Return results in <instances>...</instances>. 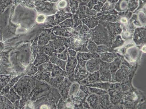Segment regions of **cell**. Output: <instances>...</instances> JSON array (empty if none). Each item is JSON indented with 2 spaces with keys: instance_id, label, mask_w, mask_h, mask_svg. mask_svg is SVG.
<instances>
[{
  "instance_id": "27",
  "label": "cell",
  "mask_w": 146,
  "mask_h": 109,
  "mask_svg": "<svg viewBox=\"0 0 146 109\" xmlns=\"http://www.w3.org/2000/svg\"><path fill=\"white\" fill-rule=\"evenodd\" d=\"M133 46V43L129 44L127 45H126V46H124L123 48L120 49V52L121 53V54H125L126 50H127V49Z\"/></svg>"
},
{
  "instance_id": "14",
  "label": "cell",
  "mask_w": 146,
  "mask_h": 109,
  "mask_svg": "<svg viewBox=\"0 0 146 109\" xmlns=\"http://www.w3.org/2000/svg\"><path fill=\"white\" fill-rule=\"evenodd\" d=\"M86 79L87 80L88 84L101 82L100 79L99 70L93 73H90Z\"/></svg>"
},
{
  "instance_id": "2",
  "label": "cell",
  "mask_w": 146,
  "mask_h": 109,
  "mask_svg": "<svg viewBox=\"0 0 146 109\" xmlns=\"http://www.w3.org/2000/svg\"><path fill=\"white\" fill-rule=\"evenodd\" d=\"M134 68V66L125 60L123 56L122 58L121 66L115 73L111 83H125L128 80L129 75L133 71Z\"/></svg>"
},
{
  "instance_id": "23",
  "label": "cell",
  "mask_w": 146,
  "mask_h": 109,
  "mask_svg": "<svg viewBox=\"0 0 146 109\" xmlns=\"http://www.w3.org/2000/svg\"><path fill=\"white\" fill-rule=\"evenodd\" d=\"M79 84H74L72 86L71 91H70V94L73 95V94H78V91H79Z\"/></svg>"
},
{
  "instance_id": "5",
  "label": "cell",
  "mask_w": 146,
  "mask_h": 109,
  "mask_svg": "<svg viewBox=\"0 0 146 109\" xmlns=\"http://www.w3.org/2000/svg\"><path fill=\"white\" fill-rule=\"evenodd\" d=\"M99 71L101 82H112V78L110 68V63L104 62L101 59Z\"/></svg>"
},
{
  "instance_id": "16",
  "label": "cell",
  "mask_w": 146,
  "mask_h": 109,
  "mask_svg": "<svg viewBox=\"0 0 146 109\" xmlns=\"http://www.w3.org/2000/svg\"><path fill=\"white\" fill-rule=\"evenodd\" d=\"M113 51L116 52V50L112 49L111 47H108L106 45H100L97 46L96 52L99 54L106 52H112Z\"/></svg>"
},
{
  "instance_id": "8",
  "label": "cell",
  "mask_w": 146,
  "mask_h": 109,
  "mask_svg": "<svg viewBox=\"0 0 146 109\" xmlns=\"http://www.w3.org/2000/svg\"><path fill=\"white\" fill-rule=\"evenodd\" d=\"M99 105L101 109H118L116 106L112 104L110 100L108 94L99 96Z\"/></svg>"
},
{
  "instance_id": "15",
  "label": "cell",
  "mask_w": 146,
  "mask_h": 109,
  "mask_svg": "<svg viewBox=\"0 0 146 109\" xmlns=\"http://www.w3.org/2000/svg\"><path fill=\"white\" fill-rule=\"evenodd\" d=\"M110 82H97V83L90 84H88L87 86L88 87H95L98 88L103 90L108 91L110 85Z\"/></svg>"
},
{
  "instance_id": "17",
  "label": "cell",
  "mask_w": 146,
  "mask_h": 109,
  "mask_svg": "<svg viewBox=\"0 0 146 109\" xmlns=\"http://www.w3.org/2000/svg\"><path fill=\"white\" fill-rule=\"evenodd\" d=\"M88 88L91 94H96L98 96H101L108 93L107 91L103 89L95 87H88Z\"/></svg>"
},
{
  "instance_id": "24",
  "label": "cell",
  "mask_w": 146,
  "mask_h": 109,
  "mask_svg": "<svg viewBox=\"0 0 146 109\" xmlns=\"http://www.w3.org/2000/svg\"><path fill=\"white\" fill-rule=\"evenodd\" d=\"M46 19V17L44 15L40 14L37 16L36 21L38 23H42L45 22Z\"/></svg>"
},
{
  "instance_id": "3",
  "label": "cell",
  "mask_w": 146,
  "mask_h": 109,
  "mask_svg": "<svg viewBox=\"0 0 146 109\" xmlns=\"http://www.w3.org/2000/svg\"><path fill=\"white\" fill-rule=\"evenodd\" d=\"M89 36H82L75 37L72 40L71 48L79 52H89L87 48Z\"/></svg>"
},
{
  "instance_id": "30",
  "label": "cell",
  "mask_w": 146,
  "mask_h": 109,
  "mask_svg": "<svg viewBox=\"0 0 146 109\" xmlns=\"http://www.w3.org/2000/svg\"><path fill=\"white\" fill-rule=\"evenodd\" d=\"M120 21L123 24H125L127 23V22H128V20H127V19L125 18V17L122 18L120 20Z\"/></svg>"
},
{
  "instance_id": "9",
  "label": "cell",
  "mask_w": 146,
  "mask_h": 109,
  "mask_svg": "<svg viewBox=\"0 0 146 109\" xmlns=\"http://www.w3.org/2000/svg\"><path fill=\"white\" fill-rule=\"evenodd\" d=\"M117 56L112 62L110 63V68L112 79L115 73L120 68L122 63V58L123 55L117 53Z\"/></svg>"
},
{
  "instance_id": "11",
  "label": "cell",
  "mask_w": 146,
  "mask_h": 109,
  "mask_svg": "<svg viewBox=\"0 0 146 109\" xmlns=\"http://www.w3.org/2000/svg\"><path fill=\"white\" fill-rule=\"evenodd\" d=\"M77 59L78 62L87 61L93 58H100L98 53L93 54L90 52H79L77 55Z\"/></svg>"
},
{
  "instance_id": "18",
  "label": "cell",
  "mask_w": 146,
  "mask_h": 109,
  "mask_svg": "<svg viewBox=\"0 0 146 109\" xmlns=\"http://www.w3.org/2000/svg\"><path fill=\"white\" fill-rule=\"evenodd\" d=\"M77 59L75 58H72V60L70 61L69 63V67H68L69 72L70 73V75H71V77H72V79L74 80V76H73V71H74V69L76 67V66Z\"/></svg>"
},
{
  "instance_id": "33",
  "label": "cell",
  "mask_w": 146,
  "mask_h": 109,
  "mask_svg": "<svg viewBox=\"0 0 146 109\" xmlns=\"http://www.w3.org/2000/svg\"><path fill=\"white\" fill-rule=\"evenodd\" d=\"M41 108H46L47 109V106H45V105H44V106H42V107H41Z\"/></svg>"
},
{
  "instance_id": "1",
  "label": "cell",
  "mask_w": 146,
  "mask_h": 109,
  "mask_svg": "<svg viewBox=\"0 0 146 109\" xmlns=\"http://www.w3.org/2000/svg\"><path fill=\"white\" fill-rule=\"evenodd\" d=\"M145 100L143 93L132 86L129 91L124 92L122 105L124 109H137V105Z\"/></svg>"
},
{
  "instance_id": "20",
  "label": "cell",
  "mask_w": 146,
  "mask_h": 109,
  "mask_svg": "<svg viewBox=\"0 0 146 109\" xmlns=\"http://www.w3.org/2000/svg\"><path fill=\"white\" fill-rule=\"evenodd\" d=\"M87 48L88 52L93 54H96V50L97 49V45L95 42L90 41L88 43Z\"/></svg>"
},
{
  "instance_id": "13",
  "label": "cell",
  "mask_w": 146,
  "mask_h": 109,
  "mask_svg": "<svg viewBox=\"0 0 146 109\" xmlns=\"http://www.w3.org/2000/svg\"><path fill=\"white\" fill-rule=\"evenodd\" d=\"M134 35L133 41L137 46H140L146 43L145 32H136Z\"/></svg>"
},
{
  "instance_id": "32",
  "label": "cell",
  "mask_w": 146,
  "mask_h": 109,
  "mask_svg": "<svg viewBox=\"0 0 146 109\" xmlns=\"http://www.w3.org/2000/svg\"><path fill=\"white\" fill-rule=\"evenodd\" d=\"M146 46H144V47H143V48H142V51L143 52H144V53L146 52Z\"/></svg>"
},
{
  "instance_id": "6",
  "label": "cell",
  "mask_w": 146,
  "mask_h": 109,
  "mask_svg": "<svg viewBox=\"0 0 146 109\" xmlns=\"http://www.w3.org/2000/svg\"><path fill=\"white\" fill-rule=\"evenodd\" d=\"M87 61L78 62V64L75 71V78L79 83L80 81L85 79L88 76L90 73L87 71L86 68Z\"/></svg>"
},
{
  "instance_id": "29",
  "label": "cell",
  "mask_w": 146,
  "mask_h": 109,
  "mask_svg": "<svg viewBox=\"0 0 146 109\" xmlns=\"http://www.w3.org/2000/svg\"><path fill=\"white\" fill-rule=\"evenodd\" d=\"M82 103L84 109L91 108L89 104L88 103L87 101L86 100L83 101V102H82Z\"/></svg>"
},
{
  "instance_id": "31",
  "label": "cell",
  "mask_w": 146,
  "mask_h": 109,
  "mask_svg": "<svg viewBox=\"0 0 146 109\" xmlns=\"http://www.w3.org/2000/svg\"><path fill=\"white\" fill-rule=\"evenodd\" d=\"M70 54H71L73 56L75 57L76 55V52L72 50H70Z\"/></svg>"
},
{
  "instance_id": "10",
  "label": "cell",
  "mask_w": 146,
  "mask_h": 109,
  "mask_svg": "<svg viewBox=\"0 0 146 109\" xmlns=\"http://www.w3.org/2000/svg\"><path fill=\"white\" fill-rule=\"evenodd\" d=\"M86 101L89 104L91 108L101 109L99 105V96L91 94L87 97Z\"/></svg>"
},
{
  "instance_id": "28",
  "label": "cell",
  "mask_w": 146,
  "mask_h": 109,
  "mask_svg": "<svg viewBox=\"0 0 146 109\" xmlns=\"http://www.w3.org/2000/svg\"><path fill=\"white\" fill-rule=\"evenodd\" d=\"M67 3L66 1L64 0H62L59 2V6L61 8H64L66 7L67 6Z\"/></svg>"
},
{
  "instance_id": "21",
  "label": "cell",
  "mask_w": 146,
  "mask_h": 109,
  "mask_svg": "<svg viewBox=\"0 0 146 109\" xmlns=\"http://www.w3.org/2000/svg\"><path fill=\"white\" fill-rule=\"evenodd\" d=\"M89 95L80 89L77 94V96L81 100L82 102L83 101L86 100L87 97Z\"/></svg>"
},
{
  "instance_id": "25",
  "label": "cell",
  "mask_w": 146,
  "mask_h": 109,
  "mask_svg": "<svg viewBox=\"0 0 146 109\" xmlns=\"http://www.w3.org/2000/svg\"><path fill=\"white\" fill-rule=\"evenodd\" d=\"M79 89L82 90V91L86 93V94H89V95H90V94H91L89 90L88 87L87 86L81 85L80 86Z\"/></svg>"
},
{
  "instance_id": "19",
  "label": "cell",
  "mask_w": 146,
  "mask_h": 109,
  "mask_svg": "<svg viewBox=\"0 0 146 109\" xmlns=\"http://www.w3.org/2000/svg\"><path fill=\"white\" fill-rule=\"evenodd\" d=\"M125 41L122 39L121 37L118 36L116 39V40L113 42L111 48L115 50V49L121 47L124 44Z\"/></svg>"
},
{
  "instance_id": "4",
  "label": "cell",
  "mask_w": 146,
  "mask_h": 109,
  "mask_svg": "<svg viewBox=\"0 0 146 109\" xmlns=\"http://www.w3.org/2000/svg\"><path fill=\"white\" fill-rule=\"evenodd\" d=\"M107 92L110 96V101L114 106L117 107L118 109H124L122 105L124 92L120 89L109 90Z\"/></svg>"
},
{
  "instance_id": "12",
  "label": "cell",
  "mask_w": 146,
  "mask_h": 109,
  "mask_svg": "<svg viewBox=\"0 0 146 109\" xmlns=\"http://www.w3.org/2000/svg\"><path fill=\"white\" fill-rule=\"evenodd\" d=\"M98 54L102 60L108 63L112 62L117 56V53L115 51L99 53Z\"/></svg>"
},
{
  "instance_id": "26",
  "label": "cell",
  "mask_w": 146,
  "mask_h": 109,
  "mask_svg": "<svg viewBox=\"0 0 146 109\" xmlns=\"http://www.w3.org/2000/svg\"><path fill=\"white\" fill-rule=\"evenodd\" d=\"M128 6V4L126 1H123L121 3L120 7L121 10H124L127 9Z\"/></svg>"
},
{
  "instance_id": "7",
  "label": "cell",
  "mask_w": 146,
  "mask_h": 109,
  "mask_svg": "<svg viewBox=\"0 0 146 109\" xmlns=\"http://www.w3.org/2000/svg\"><path fill=\"white\" fill-rule=\"evenodd\" d=\"M100 58H93L88 60L86 63V68L89 73L99 71L100 67Z\"/></svg>"
},
{
  "instance_id": "22",
  "label": "cell",
  "mask_w": 146,
  "mask_h": 109,
  "mask_svg": "<svg viewBox=\"0 0 146 109\" xmlns=\"http://www.w3.org/2000/svg\"><path fill=\"white\" fill-rule=\"evenodd\" d=\"M122 35V37L125 40H129L132 39V33L129 31L125 30V31L123 32Z\"/></svg>"
}]
</instances>
